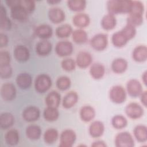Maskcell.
Wrapping results in <instances>:
<instances>
[{"label": "cell", "instance_id": "obj_1", "mask_svg": "<svg viewBox=\"0 0 147 147\" xmlns=\"http://www.w3.org/2000/svg\"><path fill=\"white\" fill-rule=\"evenodd\" d=\"M130 0H110L106 3L108 13L115 16L120 14H129L131 7Z\"/></svg>", "mask_w": 147, "mask_h": 147}, {"label": "cell", "instance_id": "obj_2", "mask_svg": "<svg viewBox=\"0 0 147 147\" xmlns=\"http://www.w3.org/2000/svg\"><path fill=\"white\" fill-rule=\"evenodd\" d=\"M52 79L47 74H40L38 75L34 83L36 91L40 94H43L48 91L52 87Z\"/></svg>", "mask_w": 147, "mask_h": 147}, {"label": "cell", "instance_id": "obj_3", "mask_svg": "<svg viewBox=\"0 0 147 147\" xmlns=\"http://www.w3.org/2000/svg\"><path fill=\"white\" fill-rule=\"evenodd\" d=\"M109 96L110 100L116 104H122L127 98L126 89L121 85H115L111 87Z\"/></svg>", "mask_w": 147, "mask_h": 147}, {"label": "cell", "instance_id": "obj_4", "mask_svg": "<svg viewBox=\"0 0 147 147\" xmlns=\"http://www.w3.org/2000/svg\"><path fill=\"white\" fill-rule=\"evenodd\" d=\"M108 36L107 34L99 33L95 34L90 40L91 47L96 51H103L108 46Z\"/></svg>", "mask_w": 147, "mask_h": 147}, {"label": "cell", "instance_id": "obj_5", "mask_svg": "<svg viewBox=\"0 0 147 147\" xmlns=\"http://www.w3.org/2000/svg\"><path fill=\"white\" fill-rule=\"evenodd\" d=\"M114 144L117 147H133L134 146V140L129 132L122 131L115 136Z\"/></svg>", "mask_w": 147, "mask_h": 147}, {"label": "cell", "instance_id": "obj_6", "mask_svg": "<svg viewBox=\"0 0 147 147\" xmlns=\"http://www.w3.org/2000/svg\"><path fill=\"white\" fill-rule=\"evenodd\" d=\"M126 115L131 119L141 118L144 114L143 106L136 102H130L126 105L125 109Z\"/></svg>", "mask_w": 147, "mask_h": 147}, {"label": "cell", "instance_id": "obj_7", "mask_svg": "<svg viewBox=\"0 0 147 147\" xmlns=\"http://www.w3.org/2000/svg\"><path fill=\"white\" fill-rule=\"evenodd\" d=\"M76 140L75 131L71 129H67L61 131L60 134L59 146L72 147Z\"/></svg>", "mask_w": 147, "mask_h": 147}, {"label": "cell", "instance_id": "obj_8", "mask_svg": "<svg viewBox=\"0 0 147 147\" xmlns=\"http://www.w3.org/2000/svg\"><path fill=\"white\" fill-rule=\"evenodd\" d=\"M55 51L59 57H68L72 53L74 46L72 43L68 40H61L56 44Z\"/></svg>", "mask_w": 147, "mask_h": 147}, {"label": "cell", "instance_id": "obj_9", "mask_svg": "<svg viewBox=\"0 0 147 147\" xmlns=\"http://www.w3.org/2000/svg\"><path fill=\"white\" fill-rule=\"evenodd\" d=\"M126 91L131 98L139 97L144 91L141 83L136 79H131L127 81L126 86Z\"/></svg>", "mask_w": 147, "mask_h": 147}, {"label": "cell", "instance_id": "obj_10", "mask_svg": "<svg viewBox=\"0 0 147 147\" xmlns=\"http://www.w3.org/2000/svg\"><path fill=\"white\" fill-rule=\"evenodd\" d=\"M0 94L3 100L6 102L11 101L16 97L17 90L12 83H5L1 86Z\"/></svg>", "mask_w": 147, "mask_h": 147}, {"label": "cell", "instance_id": "obj_11", "mask_svg": "<svg viewBox=\"0 0 147 147\" xmlns=\"http://www.w3.org/2000/svg\"><path fill=\"white\" fill-rule=\"evenodd\" d=\"M93 60L91 54L85 51H80L76 56V66L82 69H86L92 64Z\"/></svg>", "mask_w": 147, "mask_h": 147}, {"label": "cell", "instance_id": "obj_12", "mask_svg": "<svg viewBox=\"0 0 147 147\" xmlns=\"http://www.w3.org/2000/svg\"><path fill=\"white\" fill-rule=\"evenodd\" d=\"M22 117L27 122H35L40 117V110L35 106H29L23 110Z\"/></svg>", "mask_w": 147, "mask_h": 147}, {"label": "cell", "instance_id": "obj_13", "mask_svg": "<svg viewBox=\"0 0 147 147\" xmlns=\"http://www.w3.org/2000/svg\"><path fill=\"white\" fill-rule=\"evenodd\" d=\"M48 16L51 22L55 24H59L64 22L65 20V13L64 11L57 7H52L49 9Z\"/></svg>", "mask_w": 147, "mask_h": 147}, {"label": "cell", "instance_id": "obj_14", "mask_svg": "<svg viewBox=\"0 0 147 147\" xmlns=\"http://www.w3.org/2000/svg\"><path fill=\"white\" fill-rule=\"evenodd\" d=\"M13 55L15 59L21 63L27 61L30 58V51L29 49L24 45H17L13 51Z\"/></svg>", "mask_w": 147, "mask_h": 147}, {"label": "cell", "instance_id": "obj_15", "mask_svg": "<svg viewBox=\"0 0 147 147\" xmlns=\"http://www.w3.org/2000/svg\"><path fill=\"white\" fill-rule=\"evenodd\" d=\"M105 127L104 123L100 121H92L88 127V133L90 136L94 138L102 137L105 132Z\"/></svg>", "mask_w": 147, "mask_h": 147}, {"label": "cell", "instance_id": "obj_16", "mask_svg": "<svg viewBox=\"0 0 147 147\" xmlns=\"http://www.w3.org/2000/svg\"><path fill=\"white\" fill-rule=\"evenodd\" d=\"M33 82V79L30 74L27 72H21L19 74L16 79L17 86L21 90H27L30 87Z\"/></svg>", "mask_w": 147, "mask_h": 147}, {"label": "cell", "instance_id": "obj_17", "mask_svg": "<svg viewBox=\"0 0 147 147\" xmlns=\"http://www.w3.org/2000/svg\"><path fill=\"white\" fill-rule=\"evenodd\" d=\"M36 36L41 40H48L53 35V29L51 25L42 24L38 25L34 30Z\"/></svg>", "mask_w": 147, "mask_h": 147}, {"label": "cell", "instance_id": "obj_18", "mask_svg": "<svg viewBox=\"0 0 147 147\" xmlns=\"http://www.w3.org/2000/svg\"><path fill=\"white\" fill-rule=\"evenodd\" d=\"M90 16L84 13H78L72 17L73 24L78 29H83L87 27L90 24Z\"/></svg>", "mask_w": 147, "mask_h": 147}, {"label": "cell", "instance_id": "obj_19", "mask_svg": "<svg viewBox=\"0 0 147 147\" xmlns=\"http://www.w3.org/2000/svg\"><path fill=\"white\" fill-rule=\"evenodd\" d=\"M20 2L18 5L10 8V16L14 20L24 21L28 18L29 13L20 5Z\"/></svg>", "mask_w": 147, "mask_h": 147}, {"label": "cell", "instance_id": "obj_20", "mask_svg": "<svg viewBox=\"0 0 147 147\" xmlns=\"http://www.w3.org/2000/svg\"><path fill=\"white\" fill-rule=\"evenodd\" d=\"M132 58L137 63H144L147 60V47L145 45L136 46L132 52Z\"/></svg>", "mask_w": 147, "mask_h": 147}, {"label": "cell", "instance_id": "obj_21", "mask_svg": "<svg viewBox=\"0 0 147 147\" xmlns=\"http://www.w3.org/2000/svg\"><path fill=\"white\" fill-rule=\"evenodd\" d=\"M128 68V62L123 58L118 57L113 60L111 64L112 71L117 74L124 73Z\"/></svg>", "mask_w": 147, "mask_h": 147}, {"label": "cell", "instance_id": "obj_22", "mask_svg": "<svg viewBox=\"0 0 147 147\" xmlns=\"http://www.w3.org/2000/svg\"><path fill=\"white\" fill-rule=\"evenodd\" d=\"M52 49V44L48 40H41L36 45V52L40 56L49 55Z\"/></svg>", "mask_w": 147, "mask_h": 147}, {"label": "cell", "instance_id": "obj_23", "mask_svg": "<svg viewBox=\"0 0 147 147\" xmlns=\"http://www.w3.org/2000/svg\"><path fill=\"white\" fill-rule=\"evenodd\" d=\"M95 115V110L90 105H84L82 106L79 111L80 118L84 122H89L92 121Z\"/></svg>", "mask_w": 147, "mask_h": 147}, {"label": "cell", "instance_id": "obj_24", "mask_svg": "<svg viewBox=\"0 0 147 147\" xmlns=\"http://www.w3.org/2000/svg\"><path fill=\"white\" fill-rule=\"evenodd\" d=\"M89 73L92 78L99 80L105 76L106 69L103 64L100 63H95L90 65Z\"/></svg>", "mask_w": 147, "mask_h": 147}, {"label": "cell", "instance_id": "obj_25", "mask_svg": "<svg viewBox=\"0 0 147 147\" xmlns=\"http://www.w3.org/2000/svg\"><path fill=\"white\" fill-rule=\"evenodd\" d=\"M61 98L60 94L55 90L51 91L47 95L45 102L47 106L58 108L60 105Z\"/></svg>", "mask_w": 147, "mask_h": 147}, {"label": "cell", "instance_id": "obj_26", "mask_svg": "<svg viewBox=\"0 0 147 147\" xmlns=\"http://www.w3.org/2000/svg\"><path fill=\"white\" fill-rule=\"evenodd\" d=\"M79 95L75 91H69L67 93L62 100V106L65 109L73 107L78 102Z\"/></svg>", "mask_w": 147, "mask_h": 147}, {"label": "cell", "instance_id": "obj_27", "mask_svg": "<svg viewBox=\"0 0 147 147\" xmlns=\"http://www.w3.org/2000/svg\"><path fill=\"white\" fill-rule=\"evenodd\" d=\"M117 24V21L115 16L107 13L102 18L100 25L103 29L105 30H111L114 29Z\"/></svg>", "mask_w": 147, "mask_h": 147}, {"label": "cell", "instance_id": "obj_28", "mask_svg": "<svg viewBox=\"0 0 147 147\" xmlns=\"http://www.w3.org/2000/svg\"><path fill=\"white\" fill-rule=\"evenodd\" d=\"M5 141L9 146L17 145L20 142V133L16 129H9L4 136Z\"/></svg>", "mask_w": 147, "mask_h": 147}, {"label": "cell", "instance_id": "obj_29", "mask_svg": "<svg viewBox=\"0 0 147 147\" xmlns=\"http://www.w3.org/2000/svg\"><path fill=\"white\" fill-rule=\"evenodd\" d=\"M15 118L9 112H3L0 115V127L2 130L9 129L14 123Z\"/></svg>", "mask_w": 147, "mask_h": 147}, {"label": "cell", "instance_id": "obj_30", "mask_svg": "<svg viewBox=\"0 0 147 147\" xmlns=\"http://www.w3.org/2000/svg\"><path fill=\"white\" fill-rule=\"evenodd\" d=\"M11 21L7 16L6 7L1 4L0 5V29L2 30H9L11 28Z\"/></svg>", "mask_w": 147, "mask_h": 147}, {"label": "cell", "instance_id": "obj_31", "mask_svg": "<svg viewBox=\"0 0 147 147\" xmlns=\"http://www.w3.org/2000/svg\"><path fill=\"white\" fill-rule=\"evenodd\" d=\"M42 130L41 127L37 125L32 124L28 126L25 130L26 137L30 140H37L41 136Z\"/></svg>", "mask_w": 147, "mask_h": 147}, {"label": "cell", "instance_id": "obj_32", "mask_svg": "<svg viewBox=\"0 0 147 147\" xmlns=\"http://www.w3.org/2000/svg\"><path fill=\"white\" fill-rule=\"evenodd\" d=\"M133 136L135 139L140 143L147 141V127L144 125H138L133 129Z\"/></svg>", "mask_w": 147, "mask_h": 147}, {"label": "cell", "instance_id": "obj_33", "mask_svg": "<svg viewBox=\"0 0 147 147\" xmlns=\"http://www.w3.org/2000/svg\"><path fill=\"white\" fill-rule=\"evenodd\" d=\"M71 36L73 41L77 44H85L88 40V34L83 29H77L73 30Z\"/></svg>", "mask_w": 147, "mask_h": 147}, {"label": "cell", "instance_id": "obj_34", "mask_svg": "<svg viewBox=\"0 0 147 147\" xmlns=\"http://www.w3.org/2000/svg\"><path fill=\"white\" fill-rule=\"evenodd\" d=\"M73 28L71 25L68 24H61L55 30L56 36L59 38H66L71 36Z\"/></svg>", "mask_w": 147, "mask_h": 147}, {"label": "cell", "instance_id": "obj_35", "mask_svg": "<svg viewBox=\"0 0 147 147\" xmlns=\"http://www.w3.org/2000/svg\"><path fill=\"white\" fill-rule=\"evenodd\" d=\"M111 41L113 45L118 48H121L125 47L129 41L121 30L117 31L113 34Z\"/></svg>", "mask_w": 147, "mask_h": 147}, {"label": "cell", "instance_id": "obj_36", "mask_svg": "<svg viewBox=\"0 0 147 147\" xmlns=\"http://www.w3.org/2000/svg\"><path fill=\"white\" fill-rule=\"evenodd\" d=\"M67 5L69 10L72 11L81 13L86 8L87 2L84 0H68Z\"/></svg>", "mask_w": 147, "mask_h": 147}, {"label": "cell", "instance_id": "obj_37", "mask_svg": "<svg viewBox=\"0 0 147 147\" xmlns=\"http://www.w3.org/2000/svg\"><path fill=\"white\" fill-rule=\"evenodd\" d=\"M59 111L57 108L47 106L43 111V117L48 122H54L59 117Z\"/></svg>", "mask_w": 147, "mask_h": 147}, {"label": "cell", "instance_id": "obj_38", "mask_svg": "<svg viewBox=\"0 0 147 147\" xmlns=\"http://www.w3.org/2000/svg\"><path fill=\"white\" fill-rule=\"evenodd\" d=\"M59 136V131L55 128H48L47 129L44 134L43 139L45 144H53L58 139Z\"/></svg>", "mask_w": 147, "mask_h": 147}, {"label": "cell", "instance_id": "obj_39", "mask_svg": "<svg viewBox=\"0 0 147 147\" xmlns=\"http://www.w3.org/2000/svg\"><path fill=\"white\" fill-rule=\"evenodd\" d=\"M111 123L114 129L121 130L126 127L128 121L125 116L121 114H117L113 117Z\"/></svg>", "mask_w": 147, "mask_h": 147}, {"label": "cell", "instance_id": "obj_40", "mask_svg": "<svg viewBox=\"0 0 147 147\" xmlns=\"http://www.w3.org/2000/svg\"><path fill=\"white\" fill-rule=\"evenodd\" d=\"M145 6L142 2L140 1H131V7L128 14L144 16Z\"/></svg>", "mask_w": 147, "mask_h": 147}, {"label": "cell", "instance_id": "obj_41", "mask_svg": "<svg viewBox=\"0 0 147 147\" xmlns=\"http://www.w3.org/2000/svg\"><path fill=\"white\" fill-rule=\"evenodd\" d=\"M56 87L60 91H66L71 86V80L68 76H61L56 81Z\"/></svg>", "mask_w": 147, "mask_h": 147}, {"label": "cell", "instance_id": "obj_42", "mask_svg": "<svg viewBox=\"0 0 147 147\" xmlns=\"http://www.w3.org/2000/svg\"><path fill=\"white\" fill-rule=\"evenodd\" d=\"M121 32L129 41L136 36L137 33V29L136 27L130 24H126V25L121 30Z\"/></svg>", "mask_w": 147, "mask_h": 147}, {"label": "cell", "instance_id": "obj_43", "mask_svg": "<svg viewBox=\"0 0 147 147\" xmlns=\"http://www.w3.org/2000/svg\"><path fill=\"white\" fill-rule=\"evenodd\" d=\"M76 64L75 60L67 57L64 59L61 62V67L62 69L66 72H71L75 69Z\"/></svg>", "mask_w": 147, "mask_h": 147}, {"label": "cell", "instance_id": "obj_44", "mask_svg": "<svg viewBox=\"0 0 147 147\" xmlns=\"http://www.w3.org/2000/svg\"><path fill=\"white\" fill-rule=\"evenodd\" d=\"M144 22V16L128 14L126 19V24H130L134 27L141 25Z\"/></svg>", "mask_w": 147, "mask_h": 147}, {"label": "cell", "instance_id": "obj_45", "mask_svg": "<svg viewBox=\"0 0 147 147\" xmlns=\"http://www.w3.org/2000/svg\"><path fill=\"white\" fill-rule=\"evenodd\" d=\"M20 4L29 14L32 13L36 8V2L33 0H20Z\"/></svg>", "mask_w": 147, "mask_h": 147}, {"label": "cell", "instance_id": "obj_46", "mask_svg": "<svg viewBox=\"0 0 147 147\" xmlns=\"http://www.w3.org/2000/svg\"><path fill=\"white\" fill-rule=\"evenodd\" d=\"M13 74V69L10 65L0 66V77L2 79L10 78Z\"/></svg>", "mask_w": 147, "mask_h": 147}, {"label": "cell", "instance_id": "obj_47", "mask_svg": "<svg viewBox=\"0 0 147 147\" xmlns=\"http://www.w3.org/2000/svg\"><path fill=\"white\" fill-rule=\"evenodd\" d=\"M11 57L9 52L7 51L2 50L0 52V66L10 65Z\"/></svg>", "mask_w": 147, "mask_h": 147}, {"label": "cell", "instance_id": "obj_48", "mask_svg": "<svg viewBox=\"0 0 147 147\" xmlns=\"http://www.w3.org/2000/svg\"><path fill=\"white\" fill-rule=\"evenodd\" d=\"M9 42V38L7 36L3 33H0V47L3 48L7 46Z\"/></svg>", "mask_w": 147, "mask_h": 147}, {"label": "cell", "instance_id": "obj_49", "mask_svg": "<svg viewBox=\"0 0 147 147\" xmlns=\"http://www.w3.org/2000/svg\"><path fill=\"white\" fill-rule=\"evenodd\" d=\"M140 99L141 104L145 107H146L147 105V91L146 90L143 91L142 92L140 95Z\"/></svg>", "mask_w": 147, "mask_h": 147}, {"label": "cell", "instance_id": "obj_50", "mask_svg": "<svg viewBox=\"0 0 147 147\" xmlns=\"http://www.w3.org/2000/svg\"><path fill=\"white\" fill-rule=\"evenodd\" d=\"M91 146L92 147H106L107 146V144L106 142L102 140H96L92 142L91 144Z\"/></svg>", "mask_w": 147, "mask_h": 147}, {"label": "cell", "instance_id": "obj_51", "mask_svg": "<svg viewBox=\"0 0 147 147\" xmlns=\"http://www.w3.org/2000/svg\"><path fill=\"white\" fill-rule=\"evenodd\" d=\"M141 78H142V81L143 83H144L145 86H146V84H147V71H144V72L142 73Z\"/></svg>", "mask_w": 147, "mask_h": 147}, {"label": "cell", "instance_id": "obj_52", "mask_svg": "<svg viewBox=\"0 0 147 147\" xmlns=\"http://www.w3.org/2000/svg\"><path fill=\"white\" fill-rule=\"evenodd\" d=\"M60 2H61L60 0H49V1H47V3H48L50 5H56V4H57Z\"/></svg>", "mask_w": 147, "mask_h": 147}]
</instances>
